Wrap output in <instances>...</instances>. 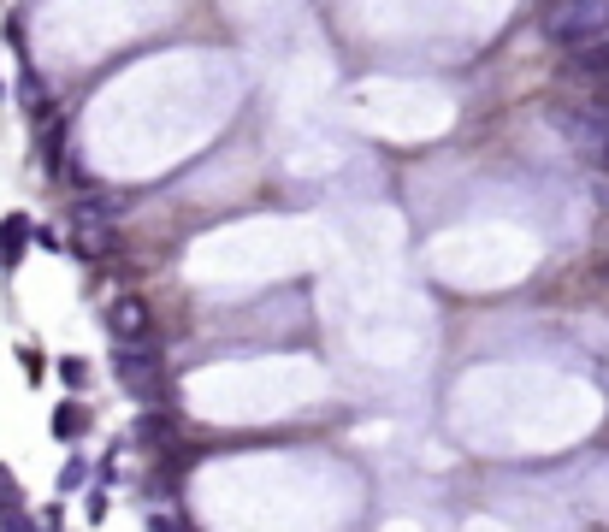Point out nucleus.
Returning a JSON list of instances; mask_svg holds the SVG:
<instances>
[{"instance_id": "obj_1", "label": "nucleus", "mask_w": 609, "mask_h": 532, "mask_svg": "<svg viewBox=\"0 0 609 532\" xmlns=\"http://www.w3.org/2000/svg\"><path fill=\"white\" fill-rule=\"evenodd\" d=\"M539 30L556 48H586L609 36V0H544Z\"/></svg>"}, {"instance_id": "obj_2", "label": "nucleus", "mask_w": 609, "mask_h": 532, "mask_svg": "<svg viewBox=\"0 0 609 532\" xmlns=\"http://www.w3.org/2000/svg\"><path fill=\"white\" fill-rule=\"evenodd\" d=\"M119 379H125V391L142 402H160L166 397V373H160V355L154 349H119Z\"/></svg>"}, {"instance_id": "obj_3", "label": "nucleus", "mask_w": 609, "mask_h": 532, "mask_svg": "<svg viewBox=\"0 0 609 532\" xmlns=\"http://www.w3.org/2000/svg\"><path fill=\"white\" fill-rule=\"evenodd\" d=\"M107 332L119 337V349H154V314H148V302L119 296L107 308Z\"/></svg>"}, {"instance_id": "obj_4", "label": "nucleus", "mask_w": 609, "mask_h": 532, "mask_svg": "<svg viewBox=\"0 0 609 532\" xmlns=\"http://www.w3.org/2000/svg\"><path fill=\"white\" fill-rule=\"evenodd\" d=\"M101 213H107L101 201H83V207H77V219H71V225H77V249H83V255H101V249H107V219H101Z\"/></svg>"}, {"instance_id": "obj_5", "label": "nucleus", "mask_w": 609, "mask_h": 532, "mask_svg": "<svg viewBox=\"0 0 609 532\" xmlns=\"http://www.w3.org/2000/svg\"><path fill=\"white\" fill-rule=\"evenodd\" d=\"M30 243H36V225H30L24 213H6V219H0V261L12 266Z\"/></svg>"}, {"instance_id": "obj_6", "label": "nucleus", "mask_w": 609, "mask_h": 532, "mask_svg": "<svg viewBox=\"0 0 609 532\" xmlns=\"http://www.w3.org/2000/svg\"><path fill=\"white\" fill-rule=\"evenodd\" d=\"M89 432V408L83 402H60L54 408V438H83Z\"/></svg>"}, {"instance_id": "obj_7", "label": "nucleus", "mask_w": 609, "mask_h": 532, "mask_svg": "<svg viewBox=\"0 0 609 532\" xmlns=\"http://www.w3.org/2000/svg\"><path fill=\"white\" fill-rule=\"evenodd\" d=\"M136 438L160 450V444H172V420H166V414H142V420H136Z\"/></svg>"}, {"instance_id": "obj_8", "label": "nucleus", "mask_w": 609, "mask_h": 532, "mask_svg": "<svg viewBox=\"0 0 609 532\" xmlns=\"http://www.w3.org/2000/svg\"><path fill=\"white\" fill-rule=\"evenodd\" d=\"M60 379H66L71 391H83V385H89V361H83V355H66V361H60Z\"/></svg>"}, {"instance_id": "obj_9", "label": "nucleus", "mask_w": 609, "mask_h": 532, "mask_svg": "<svg viewBox=\"0 0 609 532\" xmlns=\"http://www.w3.org/2000/svg\"><path fill=\"white\" fill-rule=\"evenodd\" d=\"M0 532H48V527L30 521V515H18V509H6V515H0Z\"/></svg>"}, {"instance_id": "obj_10", "label": "nucleus", "mask_w": 609, "mask_h": 532, "mask_svg": "<svg viewBox=\"0 0 609 532\" xmlns=\"http://www.w3.org/2000/svg\"><path fill=\"white\" fill-rule=\"evenodd\" d=\"M83 479H89V467H83V462H66V467H60V491H77Z\"/></svg>"}, {"instance_id": "obj_11", "label": "nucleus", "mask_w": 609, "mask_h": 532, "mask_svg": "<svg viewBox=\"0 0 609 532\" xmlns=\"http://www.w3.org/2000/svg\"><path fill=\"white\" fill-rule=\"evenodd\" d=\"M12 503H18V485H12V479L0 473V509H12Z\"/></svg>"}, {"instance_id": "obj_12", "label": "nucleus", "mask_w": 609, "mask_h": 532, "mask_svg": "<svg viewBox=\"0 0 609 532\" xmlns=\"http://www.w3.org/2000/svg\"><path fill=\"white\" fill-rule=\"evenodd\" d=\"M598 89H604V95H609V71H604V77H598Z\"/></svg>"}]
</instances>
